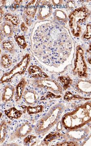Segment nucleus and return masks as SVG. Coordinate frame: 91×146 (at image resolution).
Segmentation results:
<instances>
[{"label":"nucleus","mask_w":91,"mask_h":146,"mask_svg":"<svg viewBox=\"0 0 91 146\" xmlns=\"http://www.w3.org/2000/svg\"><path fill=\"white\" fill-rule=\"evenodd\" d=\"M63 105L58 104L51 108L45 116L38 121L34 128L37 135H44L60 119L64 111Z\"/></svg>","instance_id":"f257e3e1"},{"label":"nucleus","mask_w":91,"mask_h":146,"mask_svg":"<svg viewBox=\"0 0 91 146\" xmlns=\"http://www.w3.org/2000/svg\"><path fill=\"white\" fill-rule=\"evenodd\" d=\"M88 9L86 7L76 9L69 15V26L73 35L79 37L81 34L80 25L86 22L90 16Z\"/></svg>","instance_id":"f03ea898"},{"label":"nucleus","mask_w":91,"mask_h":146,"mask_svg":"<svg viewBox=\"0 0 91 146\" xmlns=\"http://www.w3.org/2000/svg\"><path fill=\"white\" fill-rule=\"evenodd\" d=\"M30 56L27 54L22 59L13 69L8 72L5 73L1 79V84L10 82L16 75H22L24 74L30 62Z\"/></svg>","instance_id":"7ed1b4c3"},{"label":"nucleus","mask_w":91,"mask_h":146,"mask_svg":"<svg viewBox=\"0 0 91 146\" xmlns=\"http://www.w3.org/2000/svg\"><path fill=\"white\" fill-rule=\"evenodd\" d=\"M87 64L84 56V50L81 46L76 47V58L75 60V67L73 69V74L81 78L88 77Z\"/></svg>","instance_id":"20e7f679"},{"label":"nucleus","mask_w":91,"mask_h":146,"mask_svg":"<svg viewBox=\"0 0 91 146\" xmlns=\"http://www.w3.org/2000/svg\"><path fill=\"white\" fill-rule=\"evenodd\" d=\"M47 78L34 80L32 81V85L40 89L50 90L55 94H62L63 88L60 84L55 80Z\"/></svg>","instance_id":"39448f33"},{"label":"nucleus","mask_w":91,"mask_h":146,"mask_svg":"<svg viewBox=\"0 0 91 146\" xmlns=\"http://www.w3.org/2000/svg\"><path fill=\"white\" fill-rule=\"evenodd\" d=\"M32 131V128L28 122L24 123L19 127L10 136L11 141L18 138H23L26 137Z\"/></svg>","instance_id":"423d86ee"},{"label":"nucleus","mask_w":91,"mask_h":146,"mask_svg":"<svg viewBox=\"0 0 91 146\" xmlns=\"http://www.w3.org/2000/svg\"><path fill=\"white\" fill-rule=\"evenodd\" d=\"M52 13V6L47 1L42 2L37 14V18L40 21H43L51 16Z\"/></svg>","instance_id":"0eeeda50"},{"label":"nucleus","mask_w":91,"mask_h":146,"mask_svg":"<svg viewBox=\"0 0 91 146\" xmlns=\"http://www.w3.org/2000/svg\"><path fill=\"white\" fill-rule=\"evenodd\" d=\"M74 86L75 90L79 93H91V80H80L75 84Z\"/></svg>","instance_id":"6e6552de"},{"label":"nucleus","mask_w":91,"mask_h":146,"mask_svg":"<svg viewBox=\"0 0 91 146\" xmlns=\"http://www.w3.org/2000/svg\"><path fill=\"white\" fill-rule=\"evenodd\" d=\"M16 89L11 85H7L5 86L2 95L1 99L4 103H9L13 100Z\"/></svg>","instance_id":"1a4fd4ad"},{"label":"nucleus","mask_w":91,"mask_h":146,"mask_svg":"<svg viewBox=\"0 0 91 146\" xmlns=\"http://www.w3.org/2000/svg\"><path fill=\"white\" fill-rule=\"evenodd\" d=\"M41 1H32L25 7L24 13L29 18H34Z\"/></svg>","instance_id":"9d476101"},{"label":"nucleus","mask_w":91,"mask_h":146,"mask_svg":"<svg viewBox=\"0 0 91 146\" xmlns=\"http://www.w3.org/2000/svg\"><path fill=\"white\" fill-rule=\"evenodd\" d=\"M23 97L25 102L29 105H32L36 103L39 98L38 94L36 91L32 90L25 91Z\"/></svg>","instance_id":"9b49d317"},{"label":"nucleus","mask_w":91,"mask_h":146,"mask_svg":"<svg viewBox=\"0 0 91 146\" xmlns=\"http://www.w3.org/2000/svg\"><path fill=\"white\" fill-rule=\"evenodd\" d=\"M29 74L34 78H48L49 76L42 69L36 65H31L28 68Z\"/></svg>","instance_id":"f8f14e48"},{"label":"nucleus","mask_w":91,"mask_h":146,"mask_svg":"<svg viewBox=\"0 0 91 146\" xmlns=\"http://www.w3.org/2000/svg\"><path fill=\"white\" fill-rule=\"evenodd\" d=\"M27 84V82L26 80L23 78L16 86L15 94V100L16 102L20 101L22 99L23 95L24 90Z\"/></svg>","instance_id":"ddd939ff"},{"label":"nucleus","mask_w":91,"mask_h":146,"mask_svg":"<svg viewBox=\"0 0 91 146\" xmlns=\"http://www.w3.org/2000/svg\"><path fill=\"white\" fill-rule=\"evenodd\" d=\"M1 33L4 34L7 37L13 35V28L12 25L7 21L3 22L1 25Z\"/></svg>","instance_id":"4468645a"},{"label":"nucleus","mask_w":91,"mask_h":146,"mask_svg":"<svg viewBox=\"0 0 91 146\" xmlns=\"http://www.w3.org/2000/svg\"><path fill=\"white\" fill-rule=\"evenodd\" d=\"M5 113L7 117L11 120L19 119L22 115V113L21 111L18 110L15 107L11 108L9 109L5 110Z\"/></svg>","instance_id":"2eb2a0df"},{"label":"nucleus","mask_w":91,"mask_h":146,"mask_svg":"<svg viewBox=\"0 0 91 146\" xmlns=\"http://www.w3.org/2000/svg\"><path fill=\"white\" fill-rule=\"evenodd\" d=\"M21 107L25 110L27 113L29 115L37 114L41 113L43 111L44 107L42 105H38L35 106H22Z\"/></svg>","instance_id":"dca6fc26"},{"label":"nucleus","mask_w":91,"mask_h":146,"mask_svg":"<svg viewBox=\"0 0 91 146\" xmlns=\"http://www.w3.org/2000/svg\"><path fill=\"white\" fill-rule=\"evenodd\" d=\"M58 79L65 90L70 87L73 84V80L69 76H60L58 78Z\"/></svg>","instance_id":"f3484780"},{"label":"nucleus","mask_w":91,"mask_h":146,"mask_svg":"<svg viewBox=\"0 0 91 146\" xmlns=\"http://www.w3.org/2000/svg\"><path fill=\"white\" fill-rule=\"evenodd\" d=\"M60 134L58 132H54L50 133L46 136L42 143V145H48L49 143L53 140H56L60 138Z\"/></svg>","instance_id":"a211bd4d"},{"label":"nucleus","mask_w":91,"mask_h":146,"mask_svg":"<svg viewBox=\"0 0 91 146\" xmlns=\"http://www.w3.org/2000/svg\"><path fill=\"white\" fill-rule=\"evenodd\" d=\"M64 99L67 101L70 102L73 100H86L88 99L83 98L78 95H75L69 91H67L64 96Z\"/></svg>","instance_id":"6ab92c4d"},{"label":"nucleus","mask_w":91,"mask_h":146,"mask_svg":"<svg viewBox=\"0 0 91 146\" xmlns=\"http://www.w3.org/2000/svg\"><path fill=\"white\" fill-rule=\"evenodd\" d=\"M54 17L55 19L57 21H61L66 24H67L69 21L66 13L62 10L58 9L55 10L54 12Z\"/></svg>","instance_id":"aec40b11"},{"label":"nucleus","mask_w":91,"mask_h":146,"mask_svg":"<svg viewBox=\"0 0 91 146\" xmlns=\"http://www.w3.org/2000/svg\"><path fill=\"white\" fill-rule=\"evenodd\" d=\"M1 63L3 68L7 69L12 65V61L9 56L7 54L4 53L2 55Z\"/></svg>","instance_id":"412c9836"},{"label":"nucleus","mask_w":91,"mask_h":146,"mask_svg":"<svg viewBox=\"0 0 91 146\" xmlns=\"http://www.w3.org/2000/svg\"><path fill=\"white\" fill-rule=\"evenodd\" d=\"M7 123L5 120H3L1 123L0 130H1V144H2L5 141L7 133Z\"/></svg>","instance_id":"4be33fe9"},{"label":"nucleus","mask_w":91,"mask_h":146,"mask_svg":"<svg viewBox=\"0 0 91 146\" xmlns=\"http://www.w3.org/2000/svg\"><path fill=\"white\" fill-rule=\"evenodd\" d=\"M4 17L6 21L11 22L13 25L17 26L20 24V19L18 16L16 15H13L10 13H7L5 14Z\"/></svg>","instance_id":"5701e85b"},{"label":"nucleus","mask_w":91,"mask_h":146,"mask_svg":"<svg viewBox=\"0 0 91 146\" xmlns=\"http://www.w3.org/2000/svg\"><path fill=\"white\" fill-rule=\"evenodd\" d=\"M14 38L19 46L22 49H25L27 46L24 35H15Z\"/></svg>","instance_id":"b1692460"},{"label":"nucleus","mask_w":91,"mask_h":146,"mask_svg":"<svg viewBox=\"0 0 91 146\" xmlns=\"http://www.w3.org/2000/svg\"><path fill=\"white\" fill-rule=\"evenodd\" d=\"M3 48L11 54L14 53L15 48L13 42L10 40H5L2 43Z\"/></svg>","instance_id":"393cba45"},{"label":"nucleus","mask_w":91,"mask_h":146,"mask_svg":"<svg viewBox=\"0 0 91 146\" xmlns=\"http://www.w3.org/2000/svg\"><path fill=\"white\" fill-rule=\"evenodd\" d=\"M83 39L89 40L91 39V24H88L86 26V31L82 36Z\"/></svg>","instance_id":"a878e982"},{"label":"nucleus","mask_w":91,"mask_h":146,"mask_svg":"<svg viewBox=\"0 0 91 146\" xmlns=\"http://www.w3.org/2000/svg\"><path fill=\"white\" fill-rule=\"evenodd\" d=\"M37 137L34 135H29L26 136L24 139V144L25 145H28L33 142L34 139H36Z\"/></svg>","instance_id":"bb28decb"},{"label":"nucleus","mask_w":91,"mask_h":146,"mask_svg":"<svg viewBox=\"0 0 91 146\" xmlns=\"http://www.w3.org/2000/svg\"><path fill=\"white\" fill-rule=\"evenodd\" d=\"M23 1H14V2L11 5L10 7V10L11 11H14L16 10V9H18L21 5L22 4Z\"/></svg>","instance_id":"cd10ccee"},{"label":"nucleus","mask_w":91,"mask_h":146,"mask_svg":"<svg viewBox=\"0 0 91 146\" xmlns=\"http://www.w3.org/2000/svg\"><path fill=\"white\" fill-rule=\"evenodd\" d=\"M61 97L60 96L55 95V94L51 93V92H48L47 93L46 96H43V97H42V98H41V100H46L49 98H61Z\"/></svg>","instance_id":"c85d7f7f"},{"label":"nucleus","mask_w":91,"mask_h":146,"mask_svg":"<svg viewBox=\"0 0 91 146\" xmlns=\"http://www.w3.org/2000/svg\"><path fill=\"white\" fill-rule=\"evenodd\" d=\"M79 144L76 141H65L57 144L56 146H78Z\"/></svg>","instance_id":"c756f323"},{"label":"nucleus","mask_w":91,"mask_h":146,"mask_svg":"<svg viewBox=\"0 0 91 146\" xmlns=\"http://www.w3.org/2000/svg\"><path fill=\"white\" fill-rule=\"evenodd\" d=\"M66 6H67V8L69 10L73 9L75 7V3L74 1H68L66 4Z\"/></svg>","instance_id":"7c9ffc66"},{"label":"nucleus","mask_w":91,"mask_h":146,"mask_svg":"<svg viewBox=\"0 0 91 146\" xmlns=\"http://www.w3.org/2000/svg\"><path fill=\"white\" fill-rule=\"evenodd\" d=\"M23 19L25 23L28 26H30L32 25L31 21L30 20L29 18L26 15H23L22 16Z\"/></svg>","instance_id":"2f4dec72"},{"label":"nucleus","mask_w":91,"mask_h":146,"mask_svg":"<svg viewBox=\"0 0 91 146\" xmlns=\"http://www.w3.org/2000/svg\"><path fill=\"white\" fill-rule=\"evenodd\" d=\"M20 28L22 31L23 32L27 31L28 30L27 27H26V24L25 23H23V22L22 23V24H21Z\"/></svg>","instance_id":"473e14b6"},{"label":"nucleus","mask_w":91,"mask_h":146,"mask_svg":"<svg viewBox=\"0 0 91 146\" xmlns=\"http://www.w3.org/2000/svg\"><path fill=\"white\" fill-rule=\"evenodd\" d=\"M53 5L54 6H59L62 5L63 3V1H52Z\"/></svg>","instance_id":"72a5a7b5"},{"label":"nucleus","mask_w":91,"mask_h":146,"mask_svg":"<svg viewBox=\"0 0 91 146\" xmlns=\"http://www.w3.org/2000/svg\"><path fill=\"white\" fill-rule=\"evenodd\" d=\"M4 10L3 9V7H1V21L4 16Z\"/></svg>","instance_id":"f704fd0d"},{"label":"nucleus","mask_w":91,"mask_h":146,"mask_svg":"<svg viewBox=\"0 0 91 146\" xmlns=\"http://www.w3.org/2000/svg\"><path fill=\"white\" fill-rule=\"evenodd\" d=\"M62 123H58V124L57 125V129L58 131H60L62 129Z\"/></svg>","instance_id":"c9c22d12"},{"label":"nucleus","mask_w":91,"mask_h":146,"mask_svg":"<svg viewBox=\"0 0 91 146\" xmlns=\"http://www.w3.org/2000/svg\"><path fill=\"white\" fill-rule=\"evenodd\" d=\"M1 7H3L6 4V1H1Z\"/></svg>","instance_id":"e433bc0d"},{"label":"nucleus","mask_w":91,"mask_h":146,"mask_svg":"<svg viewBox=\"0 0 91 146\" xmlns=\"http://www.w3.org/2000/svg\"><path fill=\"white\" fill-rule=\"evenodd\" d=\"M87 52L89 53V54H91V42L90 43V45H89L88 48L87 50Z\"/></svg>","instance_id":"4c0bfd02"},{"label":"nucleus","mask_w":91,"mask_h":146,"mask_svg":"<svg viewBox=\"0 0 91 146\" xmlns=\"http://www.w3.org/2000/svg\"><path fill=\"white\" fill-rule=\"evenodd\" d=\"M88 63L90 64H91V57L89 58L88 59Z\"/></svg>","instance_id":"58836bf2"},{"label":"nucleus","mask_w":91,"mask_h":146,"mask_svg":"<svg viewBox=\"0 0 91 146\" xmlns=\"http://www.w3.org/2000/svg\"><path fill=\"white\" fill-rule=\"evenodd\" d=\"M2 116V113H1V116H0V117H1V116Z\"/></svg>","instance_id":"ea45409f"},{"label":"nucleus","mask_w":91,"mask_h":146,"mask_svg":"<svg viewBox=\"0 0 91 146\" xmlns=\"http://www.w3.org/2000/svg\"><path fill=\"white\" fill-rule=\"evenodd\" d=\"M90 18H91V12L90 13Z\"/></svg>","instance_id":"a19ab883"}]
</instances>
